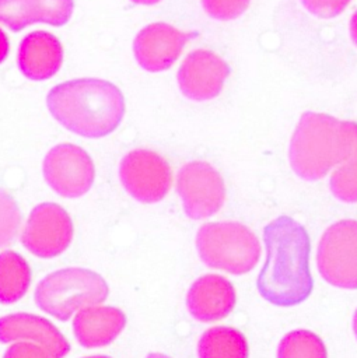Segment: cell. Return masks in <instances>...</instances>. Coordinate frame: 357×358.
Returning a JSON list of instances; mask_svg holds the SVG:
<instances>
[{
  "label": "cell",
  "mask_w": 357,
  "mask_h": 358,
  "mask_svg": "<svg viewBox=\"0 0 357 358\" xmlns=\"http://www.w3.org/2000/svg\"><path fill=\"white\" fill-rule=\"evenodd\" d=\"M351 141L353 122L307 112L301 116L290 141V165L300 178L318 180L347 157Z\"/></svg>",
  "instance_id": "3957f363"
},
{
  "label": "cell",
  "mask_w": 357,
  "mask_h": 358,
  "mask_svg": "<svg viewBox=\"0 0 357 358\" xmlns=\"http://www.w3.org/2000/svg\"><path fill=\"white\" fill-rule=\"evenodd\" d=\"M199 358H248L245 336L228 326L207 329L197 343Z\"/></svg>",
  "instance_id": "ac0fdd59"
},
{
  "label": "cell",
  "mask_w": 357,
  "mask_h": 358,
  "mask_svg": "<svg viewBox=\"0 0 357 358\" xmlns=\"http://www.w3.org/2000/svg\"><path fill=\"white\" fill-rule=\"evenodd\" d=\"M316 264L322 278L339 288H357V221L342 220L321 236Z\"/></svg>",
  "instance_id": "8992f818"
},
{
  "label": "cell",
  "mask_w": 357,
  "mask_h": 358,
  "mask_svg": "<svg viewBox=\"0 0 357 358\" xmlns=\"http://www.w3.org/2000/svg\"><path fill=\"white\" fill-rule=\"evenodd\" d=\"M83 358H111L106 355H88V357H83Z\"/></svg>",
  "instance_id": "4dcf8cb0"
},
{
  "label": "cell",
  "mask_w": 357,
  "mask_h": 358,
  "mask_svg": "<svg viewBox=\"0 0 357 358\" xmlns=\"http://www.w3.org/2000/svg\"><path fill=\"white\" fill-rule=\"evenodd\" d=\"M28 340L41 344L52 358H64L70 351L67 338L42 316L18 312L0 317V343Z\"/></svg>",
  "instance_id": "4fadbf2b"
},
{
  "label": "cell",
  "mask_w": 357,
  "mask_h": 358,
  "mask_svg": "<svg viewBox=\"0 0 357 358\" xmlns=\"http://www.w3.org/2000/svg\"><path fill=\"white\" fill-rule=\"evenodd\" d=\"M10 50V43H8V38L4 34V31L0 28V63L4 62V59L7 57Z\"/></svg>",
  "instance_id": "484cf974"
},
{
  "label": "cell",
  "mask_w": 357,
  "mask_h": 358,
  "mask_svg": "<svg viewBox=\"0 0 357 358\" xmlns=\"http://www.w3.org/2000/svg\"><path fill=\"white\" fill-rule=\"evenodd\" d=\"M277 358H326V348L312 331L294 330L281 338Z\"/></svg>",
  "instance_id": "44dd1931"
},
{
  "label": "cell",
  "mask_w": 357,
  "mask_h": 358,
  "mask_svg": "<svg viewBox=\"0 0 357 358\" xmlns=\"http://www.w3.org/2000/svg\"><path fill=\"white\" fill-rule=\"evenodd\" d=\"M249 1L251 0H202V6L209 17L220 21H230L244 14Z\"/></svg>",
  "instance_id": "603a6c76"
},
{
  "label": "cell",
  "mask_w": 357,
  "mask_h": 358,
  "mask_svg": "<svg viewBox=\"0 0 357 358\" xmlns=\"http://www.w3.org/2000/svg\"><path fill=\"white\" fill-rule=\"evenodd\" d=\"M333 196L346 203L357 201V123L353 122V141L347 157L330 175Z\"/></svg>",
  "instance_id": "ffe728a7"
},
{
  "label": "cell",
  "mask_w": 357,
  "mask_h": 358,
  "mask_svg": "<svg viewBox=\"0 0 357 358\" xmlns=\"http://www.w3.org/2000/svg\"><path fill=\"white\" fill-rule=\"evenodd\" d=\"M126 316L115 306L90 305L80 309L73 319L74 337L85 348L111 344L125 329Z\"/></svg>",
  "instance_id": "2e32d148"
},
{
  "label": "cell",
  "mask_w": 357,
  "mask_h": 358,
  "mask_svg": "<svg viewBox=\"0 0 357 358\" xmlns=\"http://www.w3.org/2000/svg\"><path fill=\"white\" fill-rule=\"evenodd\" d=\"M228 73V64L217 53L207 49L193 50L178 70L179 90L196 102L213 99L221 92Z\"/></svg>",
  "instance_id": "8fae6325"
},
{
  "label": "cell",
  "mask_w": 357,
  "mask_h": 358,
  "mask_svg": "<svg viewBox=\"0 0 357 358\" xmlns=\"http://www.w3.org/2000/svg\"><path fill=\"white\" fill-rule=\"evenodd\" d=\"M3 358H52L49 352L32 341H14L4 352Z\"/></svg>",
  "instance_id": "d4e9b609"
},
{
  "label": "cell",
  "mask_w": 357,
  "mask_h": 358,
  "mask_svg": "<svg viewBox=\"0 0 357 358\" xmlns=\"http://www.w3.org/2000/svg\"><path fill=\"white\" fill-rule=\"evenodd\" d=\"M46 183L63 197L85 194L95 179V168L85 150L76 144H57L48 151L43 159Z\"/></svg>",
  "instance_id": "30bf717a"
},
{
  "label": "cell",
  "mask_w": 357,
  "mask_h": 358,
  "mask_svg": "<svg viewBox=\"0 0 357 358\" xmlns=\"http://www.w3.org/2000/svg\"><path fill=\"white\" fill-rule=\"evenodd\" d=\"M119 179L134 200L151 204L161 201L171 190L172 169L158 152L137 148L122 158Z\"/></svg>",
  "instance_id": "52a82bcc"
},
{
  "label": "cell",
  "mask_w": 357,
  "mask_h": 358,
  "mask_svg": "<svg viewBox=\"0 0 357 358\" xmlns=\"http://www.w3.org/2000/svg\"><path fill=\"white\" fill-rule=\"evenodd\" d=\"M196 249L206 266L235 275L251 271L262 252L256 235L234 221L203 224L196 234Z\"/></svg>",
  "instance_id": "5b68a950"
},
{
  "label": "cell",
  "mask_w": 357,
  "mask_h": 358,
  "mask_svg": "<svg viewBox=\"0 0 357 358\" xmlns=\"http://www.w3.org/2000/svg\"><path fill=\"white\" fill-rule=\"evenodd\" d=\"M189 38L190 34L179 31L169 24H150L134 38V57L147 71L158 73L167 70L181 56Z\"/></svg>",
  "instance_id": "7c38bea8"
},
{
  "label": "cell",
  "mask_w": 357,
  "mask_h": 358,
  "mask_svg": "<svg viewBox=\"0 0 357 358\" xmlns=\"http://www.w3.org/2000/svg\"><path fill=\"white\" fill-rule=\"evenodd\" d=\"M146 358H171V357H168L165 354H161V352H153V354L147 355Z\"/></svg>",
  "instance_id": "f1b7e54d"
},
{
  "label": "cell",
  "mask_w": 357,
  "mask_h": 358,
  "mask_svg": "<svg viewBox=\"0 0 357 358\" xmlns=\"http://www.w3.org/2000/svg\"><path fill=\"white\" fill-rule=\"evenodd\" d=\"M136 4H144V6H151V4H157L161 0H132Z\"/></svg>",
  "instance_id": "83f0119b"
},
{
  "label": "cell",
  "mask_w": 357,
  "mask_h": 358,
  "mask_svg": "<svg viewBox=\"0 0 357 358\" xmlns=\"http://www.w3.org/2000/svg\"><path fill=\"white\" fill-rule=\"evenodd\" d=\"M21 225V213L15 200L0 189V249L13 243Z\"/></svg>",
  "instance_id": "7402d4cb"
},
{
  "label": "cell",
  "mask_w": 357,
  "mask_h": 358,
  "mask_svg": "<svg viewBox=\"0 0 357 358\" xmlns=\"http://www.w3.org/2000/svg\"><path fill=\"white\" fill-rule=\"evenodd\" d=\"M108 292V284L98 273L67 267L45 275L38 282L34 298L41 310L66 322L80 309L104 302Z\"/></svg>",
  "instance_id": "277c9868"
},
{
  "label": "cell",
  "mask_w": 357,
  "mask_h": 358,
  "mask_svg": "<svg viewBox=\"0 0 357 358\" xmlns=\"http://www.w3.org/2000/svg\"><path fill=\"white\" fill-rule=\"evenodd\" d=\"M18 67L34 81L48 80L55 76L63 62L60 41L50 32L34 31L28 34L18 48Z\"/></svg>",
  "instance_id": "e0dca14e"
},
{
  "label": "cell",
  "mask_w": 357,
  "mask_h": 358,
  "mask_svg": "<svg viewBox=\"0 0 357 358\" xmlns=\"http://www.w3.org/2000/svg\"><path fill=\"white\" fill-rule=\"evenodd\" d=\"M235 306V289L223 275L204 274L189 288L186 308L199 322H217L228 316Z\"/></svg>",
  "instance_id": "5bb4252c"
},
{
  "label": "cell",
  "mask_w": 357,
  "mask_h": 358,
  "mask_svg": "<svg viewBox=\"0 0 357 358\" xmlns=\"http://www.w3.org/2000/svg\"><path fill=\"white\" fill-rule=\"evenodd\" d=\"M31 284V268L24 256L14 250L0 252V303L20 301Z\"/></svg>",
  "instance_id": "d6986e66"
},
{
  "label": "cell",
  "mask_w": 357,
  "mask_h": 358,
  "mask_svg": "<svg viewBox=\"0 0 357 358\" xmlns=\"http://www.w3.org/2000/svg\"><path fill=\"white\" fill-rule=\"evenodd\" d=\"M46 103L63 127L87 138L111 134L125 115L120 90L99 78H77L57 84L49 91Z\"/></svg>",
  "instance_id": "7a4b0ae2"
},
{
  "label": "cell",
  "mask_w": 357,
  "mask_h": 358,
  "mask_svg": "<svg viewBox=\"0 0 357 358\" xmlns=\"http://www.w3.org/2000/svg\"><path fill=\"white\" fill-rule=\"evenodd\" d=\"M350 35H351L353 42L357 46V11L353 14V17L350 20Z\"/></svg>",
  "instance_id": "4316f807"
},
{
  "label": "cell",
  "mask_w": 357,
  "mask_h": 358,
  "mask_svg": "<svg viewBox=\"0 0 357 358\" xmlns=\"http://www.w3.org/2000/svg\"><path fill=\"white\" fill-rule=\"evenodd\" d=\"M263 241L266 263L256 281L259 294L277 306L301 303L309 296L314 285L307 229L295 220L280 215L265 227Z\"/></svg>",
  "instance_id": "6da1fadb"
},
{
  "label": "cell",
  "mask_w": 357,
  "mask_h": 358,
  "mask_svg": "<svg viewBox=\"0 0 357 358\" xmlns=\"http://www.w3.org/2000/svg\"><path fill=\"white\" fill-rule=\"evenodd\" d=\"M304 7L321 18H333L344 11L351 0H301Z\"/></svg>",
  "instance_id": "cb8c5ba5"
},
{
  "label": "cell",
  "mask_w": 357,
  "mask_h": 358,
  "mask_svg": "<svg viewBox=\"0 0 357 358\" xmlns=\"http://www.w3.org/2000/svg\"><path fill=\"white\" fill-rule=\"evenodd\" d=\"M353 327H354V334L357 337V310L354 312V319H353Z\"/></svg>",
  "instance_id": "f546056e"
},
{
  "label": "cell",
  "mask_w": 357,
  "mask_h": 358,
  "mask_svg": "<svg viewBox=\"0 0 357 358\" xmlns=\"http://www.w3.org/2000/svg\"><path fill=\"white\" fill-rule=\"evenodd\" d=\"M176 192L185 214L192 220L214 215L225 200L221 175L204 161H192L181 166L176 175Z\"/></svg>",
  "instance_id": "ba28073f"
},
{
  "label": "cell",
  "mask_w": 357,
  "mask_h": 358,
  "mask_svg": "<svg viewBox=\"0 0 357 358\" xmlns=\"http://www.w3.org/2000/svg\"><path fill=\"white\" fill-rule=\"evenodd\" d=\"M73 6V0H0V24L15 32L35 22L60 27L70 20Z\"/></svg>",
  "instance_id": "9a60e30c"
},
{
  "label": "cell",
  "mask_w": 357,
  "mask_h": 358,
  "mask_svg": "<svg viewBox=\"0 0 357 358\" xmlns=\"http://www.w3.org/2000/svg\"><path fill=\"white\" fill-rule=\"evenodd\" d=\"M71 239V218L56 203L35 206L21 232L24 248L41 259H52L62 255L70 246Z\"/></svg>",
  "instance_id": "9c48e42d"
}]
</instances>
